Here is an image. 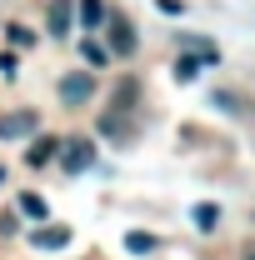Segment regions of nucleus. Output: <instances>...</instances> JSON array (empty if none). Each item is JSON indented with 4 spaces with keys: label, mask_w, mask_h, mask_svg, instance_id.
<instances>
[{
    "label": "nucleus",
    "mask_w": 255,
    "mask_h": 260,
    "mask_svg": "<svg viewBox=\"0 0 255 260\" xmlns=\"http://www.w3.org/2000/svg\"><path fill=\"white\" fill-rule=\"evenodd\" d=\"M240 260H255V240H250V245H245V250H240Z\"/></svg>",
    "instance_id": "nucleus-16"
},
{
    "label": "nucleus",
    "mask_w": 255,
    "mask_h": 260,
    "mask_svg": "<svg viewBox=\"0 0 255 260\" xmlns=\"http://www.w3.org/2000/svg\"><path fill=\"white\" fill-rule=\"evenodd\" d=\"M5 35H10V45H15V50H20V45H30V40H35V35L25 30V25H10V30H5Z\"/></svg>",
    "instance_id": "nucleus-12"
},
{
    "label": "nucleus",
    "mask_w": 255,
    "mask_h": 260,
    "mask_svg": "<svg viewBox=\"0 0 255 260\" xmlns=\"http://www.w3.org/2000/svg\"><path fill=\"white\" fill-rule=\"evenodd\" d=\"M20 215H30V220H45V200H40V195H20Z\"/></svg>",
    "instance_id": "nucleus-10"
},
{
    "label": "nucleus",
    "mask_w": 255,
    "mask_h": 260,
    "mask_svg": "<svg viewBox=\"0 0 255 260\" xmlns=\"http://www.w3.org/2000/svg\"><path fill=\"white\" fill-rule=\"evenodd\" d=\"M80 50H85V60H90V65H105V50H100L95 40H85V45H80Z\"/></svg>",
    "instance_id": "nucleus-13"
},
{
    "label": "nucleus",
    "mask_w": 255,
    "mask_h": 260,
    "mask_svg": "<svg viewBox=\"0 0 255 260\" xmlns=\"http://www.w3.org/2000/svg\"><path fill=\"white\" fill-rule=\"evenodd\" d=\"M55 145H60L55 135H40V140H35L30 150H25V165H45L50 155H55Z\"/></svg>",
    "instance_id": "nucleus-7"
},
{
    "label": "nucleus",
    "mask_w": 255,
    "mask_h": 260,
    "mask_svg": "<svg viewBox=\"0 0 255 260\" xmlns=\"http://www.w3.org/2000/svg\"><path fill=\"white\" fill-rule=\"evenodd\" d=\"M130 250H135V255H145V250H150V245H155V240H150V235H145V230H130V240H125Z\"/></svg>",
    "instance_id": "nucleus-11"
},
{
    "label": "nucleus",
    "mask_w": 255,
    "mask_h": 260,
    "mask_svg": "<svg viewBox=\"0 0 255 260\" xmlns=\"http://www.w3.org/2000/svg\"><path fill=\"white\" fill-rule=\"evenodd\" d=\"M175 75H180V80H190V75H200V60H180V65H175Z\"/></svg>",
    "instance_id": "nucleus-14"
},
{
    "label": "nucleus",
    "mask_w": 255,
    "mask_h": 260,
    "mask_svg": "<svg viewBox=\"0 0 255 260\" xmlns=\"http://www.w3.org/2000/svg\"><path fill=\"white\" fill-rule=\"evenodd\" d=\"M135 100H140V80L125 75V80L115 85V95H110V110L100 115V135H110V140H130V135H135V125H130Z\"/></svg>",
    "instance_id": "nucleus-1"
},
{
    "label": "nucleus",
    "mask_w": 255,
    "mask_h": 260,
    "mask_svg": "<svg viewBox=\"0 0 255 260\" xmlns=\"http://www.w3.org/2000/svg\"><path fill=\"white\" fill-rule=\"evenodd\" d=\"M90 95H95V75L75 70V75H65V80H60V100H65V105H85Z\"/></svg>",
    "instance_id": "nucleus-5"
},
{
    "label": "nucleus",
    "mask_w": 255,
    "mask_h": 260,
    "mask_svg": "<svg viewBox=\"0 0 255 260\" xmlns=\"http://www.w3.org/2000/svg\"><path fill=\"white\" fill-rule=\"evenodd\" d=\"M40 130V115L35 110H10L0 115V140H20V135H35Z\"/></svg>",
    "instance_id": "nucleus-4"
},
{
    "label": "nucleus",
    "mask_w": 255,
    "mask_h": 260,
    "mask_svg": "<svg viewBox=\"0 0 255 260\" xmlns=\"http://www.w3.org/2000/svg\"><path fill=\"white\" fill-rule=\"evenodd\" d=\"M50 35H70V0H50Z\"/></svg>",
    "instance_id": "nucleus-8"
},
{
    "label": "nucleus",
    "mask_w": 255,
    "mask_h": 260,
    "mask_svg": "<svg viewBox=\"0 0 255 260\" xmlns=\"http://www.w3.org/2000/svg\"><path fill=\"white\" fill-rule=\"evenodd\" d=\"M55 150H60V160H65L70 175H80V170H90V165H95V145H90L85 135H70V140H60Z\"/></svg>",
    "instance_id": "nucleus-2"
},
{
    "label": "nucleus",
    "mask_w": 255,
    "mask_h": 260,
    "mask_svg": "<svg viewBox=\"0 0 255 260\" xmlns=\"http://www.w3.org/2000/svg\"><path fill=\"white\" fill-rule=\"evenodd\" d=\"M0 180H5V170H0Z\"/></svg>",
    "instance_id": "nucleus-17"
},
{
    "label": "nucleus",
    "mask_w": 255,
    "mask_h": 260,
    "mask_svg": "<svg viewBox=\"0 0 255 260\" xmlns=\"http://www.w3.org/2000/svg\"><path fill=\"white\" fill-rule=\"evenodd\" d=\"M30 245H40V250H65L70 245V230L65 225H40V230H30Z\"/></svg>",
    "instance_id": "nucleus-6"
},
{
    "label": "nucleus",
    "mask_w": 255,
    "mask_h": 260,
    "mask_svg": "<svg viewBox=\"0 0 255 260\" xmlns=\"http://www.w3.org/2000/svg\"><path fill=\"white\" fill-rule=\"evenodd\" d=\"M100 25H105V35H110V50H115V55H135V25H130L120 10H105Z\"/></svg>",
    "instance_id": "nucleus-3"
},
{
    "label": "nucleus",
    "mask_w": 255,
    "mask_h": 260,
    "mask_svg": "<svg viewBox=\"0 0 255 260\" xmlns=\"http://www.w3.org/2000/svg\"><path fill=\"white\" fill-rule=\"evenodd\" d=\"M80 20H85V25L95 30L100 20H105V0H80Z\"/></svg>",
    "instance_id": "nucleus-9"
},
{
    "label": "nucleus",
    "mask_w": 255,
    "mask_h": 260,
    "mask_svg": "<svg viewBox=\"0 0 255 260\" xmlns=\"http://www.w3.org/2000/svg\"><path fill=\"white\" fill-rule=\"evenodd\" d=\"M195 220H200V225L210 230V225H215V205H200V210H195Z\"/></svg>",
    "instance_id": "nucleus-15"
}]
</instances>
